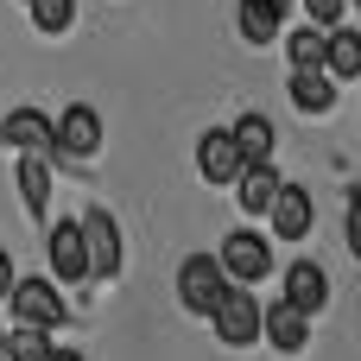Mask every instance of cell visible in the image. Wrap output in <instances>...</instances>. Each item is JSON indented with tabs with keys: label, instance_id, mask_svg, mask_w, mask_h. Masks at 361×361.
Instances as JSON below:
<instances>
[{
	"label": "cell",
	"instance_id": "6da1fadb",
	"mask_svg": "<svg viewBox=\"0 0 361 361\" xmlns=\"http://www.w3.org/2000/svg\"><path fill=\"white\" fill-rule=\"evenodd\" d=\"M235 279L222 273V260L216 254H190L184 267H178V305L184 311H197V317H209L216 305H222V292H228Z\"/></svg>",
	"mask_w": 361,
	"mask_h": 361
},
{
	"label": "cell",
	"instance_id": "7a4b0ae2",
	"mask_svg": "<svg viewBox=\"0 0 361 361\" xmlns=\"http://www.w3.org/2000/svg\"><path fill=\"white\" fill-rule=\"evenodd\" d=\"M6 305H13V324H25V330H57V324L70 317L57 279H13Z\"/></svg>",
	"mask_w": 361,
	"mask_h": 361
},
{
	"label": "cell",
	"instance_id": "3957f363",
	"mask_svg": "<svg viewBox=\"0 0 361 361\" xmlns=\"http://www.w3.org/2000/svg\"><path fill=\"white\" fill-rule=\"evenodd\" d=\"M209 324H216V336H222L228 349H247V343H260V336H267V311L254 305V292H247V286H228V292H222V305L209 311Z\"/></svg>",
	"mask_w": 361,
	"mask_h": 361
},
{
	"label": "cell",
	"instance_id": "277c9868",
	"mask_svg": "<svg viewBox=\"0 0 361 361\" xmlns=\"http://www.w3.org/2000/svg\"><path fill=\"white\" fill-rule=\"evenodd\" d=\"M51 152L57 159H95L102 152V114L89 102H70L57 121H51Z\"/></svg>",
	"mask_w": 361,
	"mask_h": 361
},
{
	"label": "cell",
	"instance_id": "5b68a950",
	"mask_svg": "<svg viewBox=\"0 0 361 361\" xmlns=\"http://www.w3.org/2000/svg\"><path fill=\"white\" fill-rule=\"evenodd\" d=\"M222 273L235 279V286H260L267 273H273V241L267 235H254V228H235L228 241H222Z\"/></svg>",
	"mask_w": 361,
	"mask_h": 361
},
{
	"label": "cell",
	"instance_id": "8992f818",
	"mask_svg": "<svg viewBox=\"0 0 361 361\" xmlns=\"http://www.w3.org/2000/svg\"><path fill=\"white\" fill-rule=\"evenodd\" d=\"M76 222H82V247H89V279H121V222L108 209H89Z\"/></svg>",
	"mask_w": 361,
	"mask_h": 361
},
{
	"label": "cell",
	"instance_id": "52a82bcc",
	"mask_svg": "<svg viewBox=\"0 0 361 361\" xmlns=\"http://www.w3.org/2000/svg\"><path fill=\"white\" fill-rule=\"evenodd\" d=\"M44 260L57 286H82L89 279V247H82V222H51L44 235Z\"/></svg>",
	"mask_w": 361,
	"mask_h": 361
},
{
	"label": "cell",
	"instance_id": "ba28073f",
	"mask_svg": "<svg viewBox=\"0 0 361 361\" xmlns=\"http://www.w3.org/2000/svg\"><path fill=\"white\" fill-rule=\"evenodd\" d=\"M197 171H203V184H235L247 171V159H241V146H235L228 127H209L197 140Z\"/></svg>",
	"mask_w": 361,
	"mask_h": 361
},
{
	"label": "cell",
	"instance_id": "9c48e42d",
	"mask_svg": "<svg viewBox=\"0 0 361 361\" xmlns=\"http://www.w3.org/2000/svg\"><path fill=\"white\" fill-rule=\"evenodd\" d=\"M286 305H298L305 317H317V311L330 305V273H324L317 260H292V267H286Z\"/></svg>",
	"mask_w": 361,
	"mask_h": 361
},
{
	"label": "cell",
	"instance_id": "30bf717a",
	"mask_svg": "<svg viewBox=\"0 0 361 361\" xmlns=\"http://www.w3.org/2000/svg\"><path fill=\"white\" fill-rule=\"evenodd\" d=\"M273 235L279 241H305L311 235V190L305 184H279V197H273Z\"/></svg>",
	"mask_w": 361,
	"mask_h": 361
},
{
	"label": "cell",
	"instance_id": "8fae6325",
	"mask_svg": "<svg viewBox=\"0 0 361 361\" xmlns=\"http://www.w3.org/2000/svg\"><path fill=\"white\" fill-rule=\"evenodd\" d=\"M292 108L298 114H330L336 108V76L324 70V63H311V70H292Z\"/></svg>",
	"mask_w": 361,
	"mask_h": 361
},
{
	"label": "cell",
	"instance_id": "7c38bea8",
	"mask_svg": "<svg viewBox=\"0 0 361 361\" xmlns=\"http://www.w3.org/2000/svg\"><path fill=\"white\" fill-rule=\"evenodd\" d=\"M19 197L32 222L51 216V152H19Z\"/></svg>",
	"mask_w": 361,
	"mask_h": 361
},
{
	"label": "cell",
	"instance_id": "4fadbf2b",
	"mask_svg": "<svg viewBox=\"0 0 361 361\" xmlns=\"http://www.w3.org/2000/svg\"><path fill=\"white\" fill-rule=\"evenodd\" d=\"M0 140H6L13 152H51V114H38V108H13L6 127H0ZM51 159H57V152H51Z\"/></svg>",
	"mask_w": 361,
	"mask_h": 361
},
{
	"label": "cell",
	"instance_id": "5bb4252c",
	"mask_svg": "<svg viewBox=\"0 0 361 361\" xmlns=\"http://www.w3.org/2000/svg\"><path fill=\"white\" fill-rule=\"evenodd\" d=\"M267 343H273L279 355H298V349L311 343V317H305L298 305H286V298H279V305L267 311Z\"/></svg>",
	"mask_w": 361,
	"mask_h": 361
},
{
	"label": "cell",
	"instance_id": "9a60e30c",
	"mask_svg": "<svg viewBox=\"0 0 361 361\" xmlns=\"http://www.w3.org/2000/svg\"><path fill=\"white\" fill-rule=\"evenodd\" d=\"M324 70H330L336 82L361 76V32H349V25H330V38H324Z\"/></svg>",
	"mask_w": 361,
	"mask_h": 361
},
{
	"label": "cell",
	"instance_id": "2e32d148",
	"mask_svg": "<svg viewBox=\"0 0 361 361\" xmlns=\"http://www.w3.org/2000/svg\"><path fill=\"white\" fill-rule=\"evenodd\" d=\"M228 133H235V146H241L247 165H273V146H279V140H273V121H267V114H241Z\"/></svg>",
	"mask_w": 361,
	"mask_h": 361
},
{
	"label": "cell",
	"instance_id": "e0dca14e",
	"mask_svg": "<svg viewBox=\"0 0 361 361\" xmlns=\"http://www.w3.org/2000/svg\"><path fill=\"white\" fill-rule=\"evenodd\" d=\"M279 184H286V178H279L273 165H247V171L235 178V190H241V209H247V216H267V209H273V197H279Z\"/></svg>",
	"mask_w": 361,
	"mask_h": 361
},
{
	"label": "cell",
	"instance_id": "ac0fdd59",
	"mask_svg": "<svg viewBox=\"0 0 361 361\" xmlns=\"http://www.w3.org/2000/svg\"><path fill=\"white\" fill-rule=\"evenodd\" d=\"M279 19H286V13H279L273 0H241V38H247V44H273V38H279Z\"/></svg>",
	"mask_w": 361,
	"mask_h": 361
},
{
	"label": "cell",
	"instance_id": "d6986e66",
	"mask_svg": "<svg viewBox=\"0 0 361 361\" xmlns=\"http://www.w3.org/2000/svg\"><path fill=\"white\" fill-rule=\"evenodd\" d=\"M57 349H51V330H25V324H13L6 330V355L0 361H51Z\"/></svg>",
	"mask_w": 361,
	"mask_h": 361
},
{
	"label": "cell",
	"instance_id": "ffe728a7",
	"mask_svg": "<svg viewBox=\"0 0 361 361\" xmlns=\"http://www.w3.org/2000/svg\"><path fill=\"white\" fill-rule=\"evenodd\" d=\"M324 25H305V32H292L286 38V57H292V70H311V63H324Z\"/></svg>",
	"mask_w": 361,
	"mask_h": 361
},
{
	"label": "cell",
	"instance_id": "44dd1931",
	"mask_svg": "<svg viewBox=\"0 0 361 361\" xmlns=\"http://www.w3.org/2000/svg\"><path fill=\"white\" fill-rule=\"evenodd\" d=\"M25 6H32V25L51 32V38L70 32V19H76V0H25Z\"/></svg>",
	"mask_w": 361,
	"mask_h": 361
},
{
	"label": "cell",
	"instance_id": "7402d4cb",
	"mask_svg": "<svg viewBox=\"0 0 361 361\" xmlns=\"http://www.w3.org/2000/svg\"><path fill=\"white\" fill-rule=\"evenodd\" d=\"M343 6H349V0H305V13H311L324 32H330V25H343Z\"/></svg>",
	"mask_w": 361,
	"mask_h": 361
},
{
	"label": "cell",
	"instance_id": "603a6c76",
	"mask_svg": "<svg viewBox=\"0 0 361 361\" xmlns=\"http://www.w3.org/2000/svg\"><path fill=\"white\" fill-rule=\"evenodd\" d=\"M349 254L361 260V184H355V197H349Z\"/></svg>",
	"mask_w": 361,
	"mask_h": 361
},
{
	"label": "cell",
	"instance_id": "cb8c5ba5",
	"mask_svg": "<svg viewBox=\"0 0 361 361\" xmlns=\"http://www.w3.org/2000/svg\"><path fill=\"white\" fill-rule=\"evenodd\" d=\"M6 292H13V254L0 247V298H6Z\"/></svg>",
	"mask_w": 361,
	"mask_h": 361
},
{
	"label": "cell",
	"instance_id": "d4e9b609",
	"mask_svg": "<svg viewBox=\"0 0 361 361\" xmlns=\"http://www.w3.org/2000/svg\"><path fill=\"white\" fill-rule=\"evenodd\" d=\"M51 361H82V355H63V349H57V355H51Z\"/></svg>",
	"mask_w": 361,
	"mask_h": 361
},
{
	"label": "cell",
	"instance_id": "484cf974",
	"mask_svg": "<svg viewBox=\"0 0 361 361\" xmlns=\"http://www.w3.org/2000/svg\"><path fill=\"white\" fill-rule=\"evenodd\" d=\"M273 6H279V13H292V0H273Z\"/></svg>",
	"mask_w": 361,
	"mask_h": 361
},
{
	"label": "cell",
	"instance_id": "4316f807",
	"mask_svg": "<svg viewBox=\"0 0 361 361\" xmlns=\"http://www.w3.org/2000/svg\"><path fill=\"white\" fill-rule=\"evenodd\" d=\"M0 355H6V324H0Z\"/></svg>",
	"mask_w": 361,
	"mask_h": 361
},
{
	"label": "cell",
	"instance_id": "83f0119b",
	"mask_svg": "<svg viewBox=\"0 0 361 361\" xmlns=\"http://www.w3.org/2000/svg\"><path fill=\"white\" fill-rule=\"evenodd\" d=\"M349 6H361V0H349Z\"/></svg>",
	"mask_w": 361,
	"mask_h": 361
}]
</instances>
